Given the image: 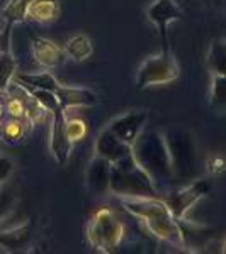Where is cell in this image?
Here are the masks:
<instances>
[{
  "label": "cell",
  "instance_id": "obj_7",
  "mask_svg": "<svg viewBox=\"0 0 226 254\" xmlns=\"http://www.w3.org/2000/svg\"><path fill=\"white\" fill-rule=\"evenodd\" d=\"M211 190V183L206 180H192L191 183H187V187L180 188V190L174 191L167 200V205L170 207L172 214L175 215L177 220H182L184 217L192 207L199 202L203 196H206Z\"/></svg>",
  "mask_w": 226,
  "mask_h": 254
},
{
  "label": "cell",
  "instance_id": "obj_10",
  "mask_svg": "<svg viewBox=\"0 0 226 254\" xmlns=\"http://www.w3.org/2000/svg\"><path fill=\"white\" fill-rule=\"evenodd\" d=\"M146 121H148L146 112H128L124 116L114 119L108 126V129L113 134H116L121 141H124L126 144L133 146V142L136 141L139 132L145 129Z\"/></svg>",
  "mask_w": 226,
  "mask_h": 254
},
{
  "label": "cell",
  "instance_id": "obj_3",
  "mask_svg": "<svg viewBox=\"0 0 226 254\" xmlns=\"http://www.w3.org/2000/svg\"><path fill=\"white\" fill-rule=\"evenodd\" d=\"M163 136L170 154L174 180L191 183L199 176V149H197L194 136L187 129H180V127L168 129Z\"/></svg>",
  "mask_w": 226,
  "mask_h": 254
},
{
  "label": "cell",
  "instance_id": "obj_5",
  "mask_svg": "<svg viewBox=\"0 0 226 254\" xmlns=\"http://www.w3.org/2000/svg\"><path fill=\"white\" fill-rule=\"evenodd\" d=\"M124 237V224L117 219L108 205L97 208L87 225V239L96 251L111 254L116 253Z\"/></svg>",
  "mask_w": 226,
  "mask_h": 254
},
{
  "label": "cell",
  "instance_id": "obj_12",
  "mask_svg": "<svg viewBox=\"0 0 226 254\" xmlns=\"http://www.w3.org/2000/svg\"><path fill=\"white\" fill-rule=\"evenodd\" d=\"M111 168H113V163L99 154L90 159L87 173H85V182L90 191L97 195L108 193L111 187Z\"/></svg>",
  "mask_w": 226,
  "mask_h": 254
},
{
  "label": "cell",
  "instance_id": "obj_29",
  "mask_svg": "<svg viewBox=\"0 0 226 254\" xmlns=\"http://www.w3.org/2000/svg\"><path fill=\"white\" fill-rule=\"evenodd\" d=\"M223 251H225V253H226V243H225V249H223Z\"/></svg>",
  "mask_w": 226,
  "mask_h": 254
},
{
  "label": "cell",
  "instance_id": "obj_25",
  "mask_svg": "<svg viewBox=\"0 0 226 254\" xmlns=\"http://www.w3.org/2000/svg\"><path fill=\"white\" fill-rule=\"evenodd\" d=\"M27 88V87H26ZM29 92L34 95L36 98L39 100V104L43 105L44 109L48 110V112H53L55 109L60 107L58 104V98H56V95L53 92H48V90H39V88H27Z\"/></svg>",
  "mask_w": 226,
  "mask_h": 254
},
{
  "label": "cell",
  "instance_id": "obj_21",
  "mask_svg": "<svg viewBox=\"0 0 226 254\" xmlns=\"http://www.w3.org/2000/svg\"><path fill=\"white\" fill-rule=\"evenodd\" d=\"M209 105L215 110H218V112L226 114V76L225 75H213Z\"/></svg>",
  "mask_w": 226,
  "mask_h": 254
},
{
  "label": "cell",
  "instance_id": "obj_24",
  "mask_svg": "<svg viewBox=\"0 0 226 254\" xmlns=\"http://www.w3.org/2000/svg\"><path fill=\"white\" fill-rule=\"evenodd\" d=\"M15 207V195L10 188L5 187V183H0V220L5 219L14 212Z\"/></svg>",
  "mask_w": 226,
  "mask_h": 254
},
{
  "label": "cell",
  "instance_id": "obj_16",
  "mask_svg": "<svg viewBox=\"0 0 226 254\" xmlns=\"http://www.w3.org/2000/svg\"><path fill=\"white\" fill-rule=\"evenodd\" d=\"M31 127L32 124L27 119L7 117L5 121H2V126H0V139L7 144L15 146L24 141Z\"/></svg>",
  "mask_w": 226,
  "mask_h": 254
},
{
  "label": "cell",
  "instance_id": "obj_19",
  "mask_svg": "<svg viewBox=\"0 0 226 254\" xmlns=\"http://www.w3.org/2000/svg\"><path fill=\"white\" fill-rule=\"evenodd\" d=\"M208 68L213 75L226 76V38H218L211 43L208 53Z\"/></svg>",
  "mask_w": 226,
  "mask_h": 254
},
{
  "label": "cell",
  "instance_id": "obj_18",
  "mask_svg": "<svg viewBox=\"0 0 226 254\" xmlns=\"http://www.w3.org/2000/svg\"><path fill=\"white\" fill-rule=\"evenodd\" d=\"M63 51H65V55H67V58L80 63V61H85L87 58H90V55H92V51H94L92 41L85 34H77L67 41Z\"/></svg>",
  "mask_w": 226,
  "mask_h": 254
},
{
  "label": "cell",
  "instance_id": "obj_11",
  "mask_svg": "<svg viewBox=\"0 0 226 254\" xmlns=\"http://www.w3.org/2000/svg\"><path fill=\"white\" fill-rule=\"evenodd\" d=\"M31 53L34 61L43 69H55L61 66L67 60L63 49L46 38H32Z\"/></svg>",
  "mask_w": 226,
  "mask_h": 254
},
{
  "label": "cell",
  "instance_id": "obj_2",
  "mask_svg": "<svg viewBox=\"0 0 226 254\" xmlns=\"http://www.w3.org/2000/svg\"><path fill=\"white\" fill-rule=\"evenodd\" d=\"M131 153L138 165L153 180L157 190L168 188L175 182L165 136L162 132L143 129L131 146Z\"/></svg>",
  "mask_w": 226,
  "mask_h": 254
},
{
  "label": "cell",
  "instance_id": "obj_17",
  "mask_svg": "<svg viewBox=\"0 0 226 254\" xmlns=\"http://www.w3.org/2000/svg\"><path fill=\"white\" fill-rule=\"evenodd\" d=\"M14 80H17L19 83H22L27 88H39V90H48V92L55 93L60 88L58 80L55 78L49 69H44L41 73H17L15 71Z\"/></svg>",
  "mask_w": 226,
  "mask_h": 254
},
{
  "label": "cell",
  "instance_id": "obj_8",
  "mask_svg": "<svg viewBox=\"0 0 226 254\" xmlns=\"http://www.w3.org/2000/svg\"><path fill=\"white\" fill-rule=\"evenodd\" d=\"M67 110L61 107L55 109L51 112V129H49V151H51L53 158L56 159L58 165H65L72 153L73 142L68 139L67 134Z\"/></svg>",
  "mask_w": 226,
  "mask_h": 254
},
{
  "label": "cell",
  "instance_id": "obj_4",
  "mask_svg": "<svg viewBox=\"0 0 226 254\" xmlns=\"http://www.w3.org/2000/svg\"><path fill=\"white\" fill-rule=\"evenodd\" d=\"M109 191L116 196H158L153 180L138 165L133 153L113 163Z\"/></svg>",
  "mask_w": 226,
  "mask_h": 254
},
{
  "label": "cell",
  "instance_id": "obj_13",
  "mask_svg": "<svg viewBox=\"0 0 226 254\" xmlns=\"http://www.w3.org/2000/svg\"><path fill=\"white\" fill-rule=\"evenodd\" d=\"M96 154L109 159L111 163H117L122 158L131 154V146L126 144L124 141H121L116 134H113L106 127L96 139Z\"/></svg>",
  "mask_w": 226,
  "mask_h": 254
},
{
  "label": "cell",
  "instance_id": "obj_22",
  "mask_svg": "<svg viewBox=\"0 0 226 254\" xmlns=\"http://www.w3.org/2000/svg\"><path fill=\"white\" fill-rule=\"evenodd\" d=\"M17 71V60H15L12 49L0 51V92H3L9 81L14 78Z\"/></svg>",
  "mask_w": 226,
  "mask_h": 254
},
{
  "label": "cell",
  "instance_id": "obj_9",
  "mask_svg": "<svg viewBox=\"0 0 226 254\" xmlns=\"http://www.w3.org/2000/svg\"><path fill=\"white\" fill-rule=\"evenodd\" d=\"M182 7L175 0H155L146 9V17L153 24L160 32L162 38L163 51H168V41H167V27L168 24L182 19Z\"/></svg>",
  "mask_w": 226,
  "mask_h": 254
},
{
  "label": "cell",
  "instance_id": "obj_28",
  "mask_svg": "<svg viewBox=\"0 0 226 254\" xmlns=\"http://www.w3.org/2000/svg\"><path fill=\"white\" fill-rule=\"evenodd\" d=\"M7 253H10V251L5 248V246H2V244H0V254H7Z\"/></svg>",
  "mask_w": 226,
  "mask_h": 254
},
{
  "label": "cell",
  "instance_id": "obj_23",
  "mask_svg": "<svg viewBox=\"0 0 226 254\" xmlns=\"http://www.w3.org/2000/svg\"><path fill=\"white\" fill-rule=\"evenodd\" d=\"M65 126H67V134H68V139L75 144V142L82 141L85 136H87V124H85L82 119L79 117H72L65 121Z\"/></svg>",
  "mask_w": 226,
  "mask_h": 254
},
{
  "label": "cell",
  "instance_id": "obj_27",
  "mask_svg": "<svg viewBox=\"0 0 226 254\" xmlns=\"http://www.w3.org/2000/svg\"><path fill=\"white\" fill-rule=\"evenodd\" d=\"M208 166H209V171H211V173H223L226 170V159L221 156H216V158L209 159Z\"/></svg>",
  "mask_w": 226,
  "mask_h": 254
},
{
  "label": "cell",
  "instance_id": "obj_26",
  "mask_svg": "<svg viewBox=\"0 0 226 254\" xmlns=\"http://www.w3.org/2000/svg\"><path fill=\"white\" fill-rule=\"evenodd\" d=\"M12 171H14V161L12 158L0 154V183H5L10 178Z\"/></svg>",
  "mask_w": 226,
  "mask_h": 254
},
{
  "label": "cell",
  "instance_id": "obj_20",
  "mask_svg": "<svg viewBox=\"0 0 226 254\" xmlns=\"http://www.w3.org/2000/svg\"><path fill=\"white\" fill-rule=\"evenodd\" d=\"M29 2L31 0H7V3L0 12V19L9 26H17V24L24 22Z\"/></svg>",
  "mask_w": 226,
  "mask_h": 254
},
{
  "label": "cell",
  "instance_id": "obj_6",
  "mask_svg": "<svg viewBox=\"0 0 226 254\" xmlns=\"http://www.w3.org/2000/svg\"><path fill=\"white\" fill-rule=\"evenodd\" d=\"M179 76L177 61L170 51H162L148 58L136 73V88L145 90L155 85H167Z\"/></svg>",
  "mask_w": 226,
  "mask_h": 254
},
{
  "label": "cell",
  "instance_id": "obj_1",
  "mask_svg": "<svg viewBox=\"0 0 226 254\" xmlns=\"http://www.w3.org/2000/svg\"><path fill=\"white\" fill-rule=\"evenodd\" d=\"M117 200L126 212L145 225L151 236L174 248H186L180 222L172 214L167 202L158 200V196H117Z\"/></svg>",
  "mask_w": 226,
  "mask_h": 254
},
{
  "label": "cell",
  "instance_id": "obj_15",
  "mask_svg": "<svg viewBox=\"0 0 226 254\" xmlns=\"http://www.w3.org/2000/svg\"><path fill=\"white\" fill-rule=\"evenodd\" d=\"M60 15L58 0H31L27 5L26 20L38 24H51Z\"/></svg>",
  "mask_w": 226,
  "mask_h": 254
},
{
  "label": "cell",
  "instance_id": "obj_14",
  "mask_svg": "<svg viewBox=\"0 0 226 254\" xmlns=\"http://www.w3.org/2000/svg\"><path fill=\"white\" fill-rule=\"evenodd\" d=\"M58 104L63 110L72 107H90L97 104V95L89 88L84 87H65L60 85V88L55 92Z\"/></svg>",
  "mask_w": 226,
  "mask_h": 254
}]
</instances>
